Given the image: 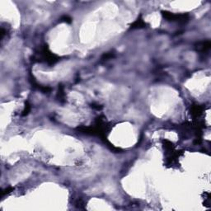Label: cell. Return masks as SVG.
<instances>
[{
	"label": "cell",
	"instance_id": "6da1fadb",
	"mask_svg": "<svg viewBox=\"0 0 211 211\" xmlns=\"http://www.w3.org/2000/svg\"><path fill=\"white\" fill-rule=\"evenodd\" d=\"M163 15L166 17L167 19L172 21V22H180V23H185L188 19V15L185 14H174L168 12H163Z\"/></svg>",
	"mask_w": 211,
	"mask_h": 211
},
{
	"label": "cell",
	"instance_id": "7a4b0ae2",
	"mask_svg": "<svg viewBox=\"0 0 211 211\" xmlns=\"http://www.w3.org/2000/svg\"><path fill=\"white\" fill-rule=\"evenodd\" d=\"M210 41H206V42H201L200 44H198V47H197V50L200 51H206L210 49Z\"/></svg>",
	"mask_w": 211,
	"mask_h": 211
},
{
	"label": "cell",
	"instance_id": "3957f363",
	"mask_svg": "<svg viewBox=\"0 0 211 211\" xmlns=\"http://www.w3.org/2000/svg\"><path fill=\"white\" fill-rule=\"evenodd\" d=\"M144 25H145V23H143L142 20H137L132 25V28H140L142 27H144Z\"/></svg>",
	"mask_w": 211,
	"mask_h": 211
}]
</instances>
